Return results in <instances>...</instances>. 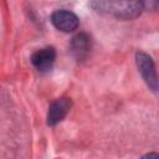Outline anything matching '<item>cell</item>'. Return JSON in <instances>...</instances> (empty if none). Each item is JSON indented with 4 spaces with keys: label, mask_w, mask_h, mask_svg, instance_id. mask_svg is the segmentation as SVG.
<instances>
[{
    "label": "cell",
    "mask_w": 159,
    "mask_h": 159,
    "mask_svg": "<svg viewBox=\"0 0 159 159\" xmlns=\"http://www.w3.org/2000/svg\"><path fill=\"white\" fill-rule=\"evenodd\" d=\"M89 6L99 14L119 20H133L144 10L142 1H91Z\"/></svg>",
    "instance_id": "6da1fadb"
},
{
    "label": "cell",
    "mask_w": 159,
    "mask_h": 159,
    "mask_svg": "<svg viewBox=\"0 0 159 159\" xmlns=\"http://www.w3.org/2000/svg\"><path fill=\"white\" fill-rule=\"evenodd\" d=\"M135 63L147 86L155 92L158 89V76H157V70H155L153 58L145 52H137Z\"/></svg>",
    "instance_id": "7a4b0ae2"
},
{
    "label": "cell",
    "mask_w": 159,
    "mask_h": 159,
    "mask_svg": "<svg viewBox=\"0 0 159 159\" xmlns=\"http://www.w3.org/2000/svg\"><path fill=\"white\" fill-rule=\"evenodd\" d=\"M52 25L62 32H73L80 26L78 16L70 10H56L51 15Z\"/></svg>",
    "instance_id": "3957f363"
},
{
    "label": "cell",
    "mask_w": 159,
    "mask_h": 159,
    "mask_svg": "<svg viewBox=\"0 0 159 159\" xmlns=\"http://www.w3.org/2000/svg\"><path fill=\"white\" fill-rule=\"evenodd\" d=\"M72 106V101L71 98L67 97H61L55 99L50 107H48V112H47V124L48 125H56L57 123H60L70 112Z\"/></svg>",
    "instance_id": "277c9868"
},
{
    "label": "cell",
    "mask_w": 159,
    "mask_h": 159,
    "mask_svg": "<svg viewBox=\"0 0 159 159\" xmlns=\"http://www.w3.org/2000/svg\"><path fill=\"white\" fill-rule=\"evenodd\" d=\"M56 58V51L53 47H43L35 51L31 55V63L39 72H47L51 70Z\"/></svg>",
    "instance_id": "5b68a950"
},
{
    "label": "cell",
    "mask_w": 159,
    "mask_h": 159,
    "mask_svg": "<svg viewBox=\"0 0 159 159\" xmlns=\"http://www.w3.org/2000/svg\"><path fill=\"white\" fill-rule=\"evenodd\" d=\"M70 51L78 61L84 60L91 51V39L87 34L76 35L70 42Z\"/></svg>",
    "instance_id": "8992f818"
},
{
    "label": "cell",
    "mask_w": 159,
    "mask_h": 159,
    "mask_svg": "<svg viewBox=\"0 0 159 159\" xmlns=\"http://www.w3.org/2000/svg\"><path fill=\"white\" fill-rule=\"evenodd\" d=\"M140 159H159V155L157 153H148V154L143 155Z\"/></svg>",
    "instance_id": "52a82bcc"
}]
</instances>
